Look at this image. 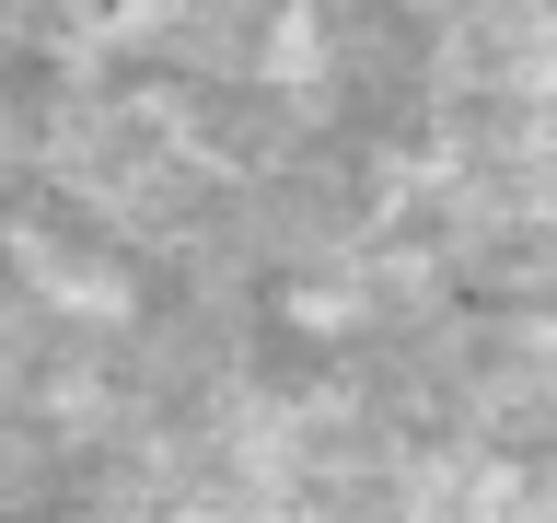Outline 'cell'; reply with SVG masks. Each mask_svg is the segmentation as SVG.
Wrapping results in <instances>:
<instances>
[{"label": "cell", "mask_w": 557, "mask_h": 523, "mask_svg": "<svg viewBox=\"0 0 557 523\" xmlns=\"http://www.w3.org/2000/svg\"><path fill=\"white\" fill-rule=\"evenodd\" d=\"M0 139H12V105H0Z\"/></svg>", "instance_id": "cell-2"}, {"label": "cell", "mask_w": 557, "mask_h": 523, "mask_svg": "<svg viewBox=\"0 0 557 523\" xmlns=\"http://www.w3.org/2000/svg\"><path fill=\"white\" fill-rule=\"evenodd\" d=\"M313 70H325V24L313 12H278L268 24V82H313Z\"/></svg>", "instance_id": "cell-1"}]
</instances>
